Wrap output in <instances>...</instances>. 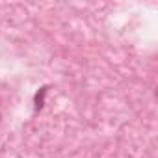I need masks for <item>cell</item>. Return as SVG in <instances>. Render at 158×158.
<instances>
[{
    "label": "cell",
    "mask_w": 158,
    "mask_h": 158,
    "mask_svg": "<svg viewBox=\"0 0 158 158\" xmlns=\"http://www.w3.org/2000/svg\"><path fill=\"white\" fill-rule=\"evenodd\" d=\"M45 93H47V88H41V91L35 95V108L37 110L43 108V97H45Z\"/></svg>",
    "instance_id": "6da1fadb"
}]
</instances>
